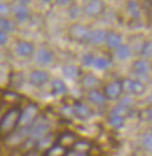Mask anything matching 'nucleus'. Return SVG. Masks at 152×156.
Instances as JSON below:
<instances>
[{"mask_svg": "<svg viewBox=\"0 0 152 156\" xmlns=\"http://www.w3.org/2000/svg\"><path fill=\"white\" fill-rule=\"evenodd\" d=\"M70 149H74L80 153H84V154H89V151L91 149V143L87 140H76Z\"/></svg>", "mask_w": 152, "mask_h": 156, "instance_id": "22", "label": "nucleus"}, {"mask_svg": "<svg viewBox=\"0 0 152 156\" xmlns=\"http://www.w3.org/2000/svg\"><path fill=\"white\" fill-rule=\"evenodd\" d=\"M87 99L88 101H90L91 104L96 105V106H102L106 103V98L104 97V94L102 92H99L98 90H90L87 93Z\"/></svg>", "mask_w": 152, "mask_h": 156, "instance_id": "17", "label": "nucleus"}, {"mask_svg": "<svg viewBox=\"0 0 152 156\" xmlns=\"http://www.w3.org/2000/svg\"><path fill=\"white\" fill-rule=\"evenodd\" d=\"M131 55H132V50L128 44H122L117 49H115V56L119 61H125V59L130 58Z\"/></svg>", "mask_w": 152, "mask_h": 156, "instance_id": "20", "label": "nucleus"}, {"mask_svg": "<svg viewBox=\"0 0 152 156\" xmlns=\"http://www.w3.org/2000/svg\"><path fill=\"white\" fill-rule=\"evenodd\" d=\"M35 59H36L38 64L42 65V66H47L54 61V54L50 50L43 48V49L38 50L36 55H35Z\"/></svg>", "mask_w": 152, "mask_h": 156, "instance_id": "12", "label": "nucleus"}, {"mask_svg": "<svg viewBox=\"0 0 152 156\" xmlns=\"http://www.w3.org/2000/svg\"><path fill=\"white\" fill-rule=\"evenodd\" d=\"M62 75H63V77L67 78V79L76 80V79L81 78L82 72H81L79 66L68 64V65H65V66L62 68Z\"/></svg>", "mask_w": 152, "mask_h": 156, "instance_id": "16", "label": "nucleus"}, {"mask_svg": "<svg viewBox=\"0 0 152 156\" xmlns=\"http://www.w3.org/2000/svg\"><path fill=\"white\" fill-rule=\"evenodd\" d=\"M0 76H1V68H0Z\"/></svg>", "mask_w": 152, "mask_h": 156, "instance_id": "40", "label": "nucleus"}, {"mask_svg": "<svg viewBox=\"0 0 152 156\" xmlns=\"http://www.w3.org/2000/svg\"><path fill=\"white\" fill-rule=\"evenodd\" d=\"M104 43H106L110 49H113V50H115V49H117L118 47H120L123 44L122 35L116 32H106Z\"/></svg>", "mask_w": 152, "mask_h": 156, "instance_id": "11", "label": "nucleus"}, {"mask_svg": "<svg viewBox=\"0 0 152 156\" xmlns=\"http://www.w3.org/2000/svg\"><path fill=\"white\" fill-rule=\"evenodd\" d=\"M123 92H124V89H123L122 80L116 79L104 86L103 94L106 98V100H118L122 97Z\"/></svg>", "mask_w": 152, "mask_h": 156, "instance_id": "3", "label": "nucleus"}, {"mask_svg": "<svg viewBox=\"0 0 152 156\" xmlns=\"http://www.w3.org/2000/svg\"><path fill=\"white\" fill-rule=\"evenodd\" d=\"M76 141V135L74 134L73 132H69V130H66L63 133H61L60 135L56 136V140H55V143L59 144L60 147H62L63 149H70L73 147V144Z\"/></svg>", "mask_w": 152, "mask_h": 156, "instance_id": "8", "label": "nucleus"}, {"mask_svg": "<svg viewBox=\"0 0 152 156\" xmlns=\"http://www.w3.org/2000/svg\"><path fill=\"white\" fill-rule=\"evenodd\" d=\"M128 8H129V11L131 12V15H132L135 19H138L139 16H140L139 11H138V2L130 1V2L128 4Z\"/></svg>", "mask_w": 152, "mask_h": 156, "instance_id": "30", "label": "nucleus"}, {"mask_svg": "<svg viewBox=\"0 0 152 156\" xmlns=\"http://www.w3.org/2000/svg\"><path fill=\"white\" fill-rule=\"evenodd\" d=\"M8 42V34L0 32V46H5Z\"/></svg>", "mask_w": 152, "mask_h": 156, "instance_id": "38", "label": "nucleus"}, {"mask_svg": "<svg viewBox=\"0 0 152 156\" xmlns=\"http://www.w3.org/2000/svg\"><path fill=\"white\" fill-rule=\"evenodd\" d=\"M80 83L82 85V87L88 89L89 91H90V90H95V89L101 84L99 79L96 77L94 73H86L83 77H81Z\"/></svg>", "mask_w": 152, "mask_h": 156, "instance_id": "13", "label": "nucleus"}, {"mask_svg": "<svg viewBox=\"0 0 152 156\" xmlns=\"http://www.w3.org/2000/svg\"><path fill=\"white\" fill-rule=\"evenodd\" d=\"M131 69H132L133 73H136L137 76L144 77V76H147V73L150 72L151 65H150V62L147 59H137V61L132 62Z\"/></svg>", "mask_w": 152, "mask_h": 156, "instance_id": "10", "label": "nucleus"}, {"mask_svg": "<svg viewBox=\"0 0 152 156\" xmlns=\"http://www.w3.org/2000/svg\"><path fill=\"white\" fill-rule=\"evenodd\" d=\"M65 156H89V154H84V153H80L74 149H68L66 150Z\"/></svg>", "mask_w": 152, "mask_h": 156, "instance_id": "35", "label": "nucleus"}, {"mask_svg": "<svg viewBox=\"0 0 152 156\" xmlns=\"http://www.w3.org/2000/svg\"><path fill=\"white\" fill-rule=\"evenodd\" d=\"M106 30L103 29H95V30H90L89 37H88V43L93 44V46H101L106 41Z\"/></svg>", "mask_w": 152, "mask_h": 156, "instance_id": "14", "label": "nucleus"}, {"mask_svg": "<svg viewBox=\"0 0 152 156\" xmlns=\"http://www.w3.org/2000/svg\"><path fill=\"white\" fill-rule=\"evenodd\" d=\"M140 119L142 120H151V108H146V110H143L140 112Z\"/></svg>", "mask_w": 152, "mask_h": 156, "instance_id": "34", "label": "nucleus"}, {"mask_svg": "<svg viewBox=\"0 0 152 156\" xmlns=\"http://www.w3.org/2000/svg\"><path fill=\"white\" fill-rule=\"evenodd\" d=\"M22 156H43V153L40 151V150L32 148V149H28Z\"/></svg>", "mask_w": 152, "mask_h": 156, "instance_id": "33", "label": "nucleus"}, {"mask_svg": "<svg viewBox=\"0 0 152 156\" xmlns=\"http://www.w3.org/2000/svg\"><path fill=\"white\" fill-rule=\"evenodd\" d=\"M68 14H69V18L70 19H77L80 16V14H81V9H80V7L76 5V4H70V6H69V11H68Z\"/></svg>", "mask_w": 152, "mask_h": 156, "instance_id": "28", "label": "nucleus"}, {"mask_svg": "<svg viewBox=\"0 0 152 156\" xmlns=\"http://www.w3.org/2000/svg\"><path fill=\"white\" fill-rule=\"evenodd\" d=\"M135 113L132 107H129V106H125V105L118 104L116 106H113V110L110 111V115H117V117H120L123 119L125 118H130L132 117V114Z\"/></svg>", "mask_w": 152, "mask_h": 156, "instance_id": "15", "label": "nucleus"}, {"mask_svg": "<svg viewBox=\"0 0 152 156\" xmlns=\"http://www.w3.org/2000/svg\"><path fill=\"white\" fill-rule=\"evenodd\" d=\"M67 91H68L67 85L62 79L55 78L52 80V93L54 96H63L67 93Z\"/></svg>", "mask_w": 152, "mask_h": 156, "instance_id": "18", "label": "nucleus"}, {"mask_svg": "<svg viewBox=\"0 0 152 156\" xmlns=\"http://www.w3.org/2000/svg\"><path fill=\"white\" fill-rule=\"evenodd\" d=\"M38 112H39V108L35 104H29L28 106L25 107V110H21V115H20L18 127L28 126V125L32 124L38 118Z\"/></svg>", "mask_w": 152, "mask_h": 156, "instance_id": "4", "label": "nucleus"}, {"mask_svg": "<svg viewBox=\"0 0 152 156\" xmlns=\"http://www.w3.org/2000/svg\"><path fill=\"white\" fill-rule=\"evenodd\" d=\"M94 61H95V56L93 54H84L82 56V64L86 66H93Z\"/></svg>", "mask_w": 152, "mask_h": 156, "instance_id": "31", "label": "nucleus"}, {"mask_svg": "<svg viewBox=\"0 0 152 156\" xmlns=\"http://www.w3.org/2000/svg\"><path fill=\"white\" fill-rule=\"evenodd\" d=\"M56 4H57L59 6H67V5H70L72 2H70L69 0H62V1H56Z\"/></svg>", "mask_w": 152, "mask_h": 156, "instance_id": "39", "label": "nucleus"}, {"mask_svg": "<svg viewBox=\"0 0 152 156\" xmlns=\"http://www.w3.org/2000/svg\"><path fill=\"white\" fill-rule=\"evenodd\" d=\"M151 54H152V44H151V41H145L143 43V46L140 48V55L144 57V59H147L151 57Z\"/></svg>", "mask_w": 152, "mask_h": 156, "instance_id": "27", "label": "nucleus"}, {"mask_svg": "<svg viewBox=\"0 0 152 156\" xmlns=\"http://www.w3.org/2000/svg\"><path fill=\"white\" fill-rule=\"evenodd\" d=\"M20 115H21V108L15 106L7 111L6 113L0 119V136L6 139L11 135L14 130L19 126Z\"/></svg>", "mask_w": 152, "mask_h": 156, "instance_id": "1", "label": "nucleus"}, {"mask_svg": "<svg viewBox=\"0 0 152 156\" xmlns=\"http://www.w3.org/2000/svg\"><path fill=\"white\" fill-rule=\"evenodd\" d=\"M89 34H90V29L84 25H81V23H74L68 29L69 39L74 42H79V43L87 42L88 37H89Z\"/></svg>", "mask_w": 152, "mask_h": 156, "instance_id": "2", "label": "nucleus"}, {"mask_svg": "<svg viewBox=\"0 0 152 156\" xmlns=\"http://www.w3.org/2000/svg\"><path fill=\"white\" fill-rule=\"evenodd\" d=\"M119 104L125 105V106H129V107H132L133 99L131 97H124L123 99H120V103Z\"/></svg>", "mask_w": 152, "mask_h": 156, "instance_id": "37", "label": "nucleus"}, {"mask_svg": "<svg viewBox=\"0 0 152 156\" xmlns=\"http://www.w3.org/2000/svg\"><path fill=\"white\" fill-rule=\"evenodd\" d=\"M108 122L110 124L111 127H113L115 129H122L124 128L125 126V119L120 117H117V115H110L108 117Z\"/></svg>", "mask_w": 152, "mask_h": 156, "instance_id": "23", "label": "nucleus"}, {"mask_svg": "<svg viewBox=\"0 0 152 156\" xmlns=\"http://www.w3.org/2000/svg\"><path fill=\"white\" fill-rule=\"evenodd\" d=\"M8 13H9V6L7 4L0 2V16H4Z\"/></svg>", "mask_w": 152, "mask_h": 156, "instance_id": "36", "label": "nucleus"}, {"mask_svg": "<svg viewBox=\"0 0 152 156\" xmlns=\"http://www.w3.org/2000/svg\"><path fill=\"white\" fill-rule=\"evenodd\" d=\"M50 75L46 70H34L29 75V83L35 87H42L49 82Z\"/></svg>", "mask_w": 152, "mask_h": 156, "instance_id": "6", "label": "nucleus"}, {"mask_svg": "<svg viewBox=\"0 0 152 156\" xmlns=\"http://www.w3.org/2000/svg\"><path fill=\"white\" fill-rule=\"evenodd\" d=\"M129 92H131L133 96H143L146 92V85L140 82L139 79H136V80H131V84H130V89H129Z\"/></svg>", "mask_w": 152, "mask_h": 156, "instance_id": "19", "label": "nucleus"}, {"mask_svg": "<svg viewBox=\"0 0 152 156\" xmlns=\"http://www.w3.org/2000/svg\"><path fill=\"white\" fill-rule=\"evenodd\" d=\"M35 52L33 43L27 41H18L15 44V54L21 58H31Z\"/></svg>", "mask_w": 152, "mask_h": 156, "instance_id": "7", "label": "nucleus"}, {"mask_svg": "<svg viewBox=\"0 0 152 156\" xmlns=\"http://www.w3.org/2000/svg\"><path fill=\"white\" fill-rule=\"evenodd\" d=\"M14 29H15V26L11 20L6 19L5 16H0V32L8 34V33L13 32Z\"/></svg>", "mask_w": 152, "mask_h": 156, "instance_id": "26", "label": "nucleus"}, {"mask_svg": "<svg viewBox=\"0 0 152 156\" xmlns=\"http://www.w3.org/2000/svg\"><path fill=\"white\" fill-rule=\"evenodd\" d=\"M110 65H111L110 59L104 58V57H95L93 66L95 68V69L99 70V71H103V70L109 69V66H110Z\"/></svg>", "mask_w": 152, "mask_h": 156, "instance_id": "24", "label": "nucleus"}, {"mask_svg": "<svg viewBox=\"0 0 152 156\" xmlns=\"http://www.w3.org/2000/svg\"><path fill=\"white\" fill-rule=\"evenodd\" d=\"M74 110V115L76 118H79L81 120H87L93 115V111L87 104L82 103V101H75V104L73 105Z\"/></svg>", "mask_w": 152, "mask_h": 156, "instance_id": "9", "label": "nucleus"}, {"mask_svg": "<svg viewBox=\"0 0 152 156\" xmlns=\"http://www.w3.org/2000/svg\"><path fill=\"white\" fill-rule=\"evenodd\" d=\"M13 11L15 18L19 21H26V20L29 19V9L27 8V6L18 4V5L14 6Z\"/></svg>", "mask_w": 152, "mask_h": 156, "instance_id": "21", "label": "nucleus"}, {"mask_svg": "<svg viewBox=\"0 0 152 156\" xmlns=\"http://www.w3.org/2000/svg\"><path fill=\"white\" fill-rule=\"evenodd\" d=\"M106 11V4L101 0H93L88 1L83 7V13L89 18H96L104 13Z\"/></svg>", "mask_w": 152, "mask_h": 156, "instance_id": "5", "label": "nucleus"}, {"mask_svg": "<svg viewBox=\"0 0 152 156\" xmlns=\"http://www.w3.org/2000/svg\"><path fill=\"white\" fill-rule=\"evenodd\" d=\"M61 114L63 115V117H67V118H70V117H74V110H73V106H69V105H65L62 108H61Z\"/></svg>", "mask_w": 152, "mask_h": 156, "instance_id": "32", "label": "nucleus"}, {"mask_svg": "<svg viewBox=\"0 0 152 156\" xmlns=\"http://www.w3.org/2000/svg\"><path fill=\"white\" fill-rule=\"evenodd\" d=\"M65 154H66V149H63L56 143H54L50 148L43 151V156H65Z\"/></svg>", "mask_w": 152, "mask_h": 156, "instance_id": "25", "label": "nucleus"}, {"mask_svg": "<svg viewBox=\"0 0 152 156\" xmlns=\"http://www.w3.org/2000/svg\"><path fill=\"white\" fill-rule=\"evenodd\" d=\"M131 156H136V155H131Z\"/></svg>", "mask_w": 152, "mask_h": 156, "instance_id": "41", "label": "nucleus"}, {"mask_svg": "<svg viewBox=\"0 0 152 156\" xmlns=\"http://www.w3.org/2000/svg\"><path fill=\"white\" fill-rule=\"evenodd\" d=\"M143 147H144V149L147 150L149 153L151 151V148H152V136H151V133H146L144 134V136H143Z\"/></svg>", "mask_w": 152, "mask_h": 156, "instance_id": "29", "label": "nucleus"}]
</instances>
